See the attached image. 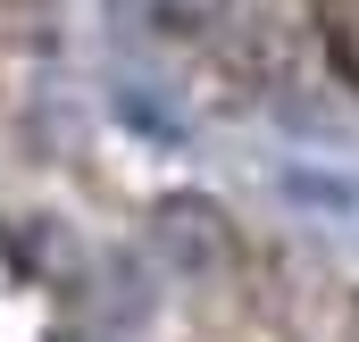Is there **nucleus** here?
<instances>
[{
  "label": "nucleus",
  "instance_id": "nucleus-1",
  "mask_svg": "<svg viewBox=\"0 0 359 342\" xmlns=\"http://www.w3.org/2000/svg\"><path fill=\"white\" fill-rule=\"evenodd\" d=\"M284 192L309 209V217H326V226H351L359 217V184H343V175H309V167H284Z\"/></svg>",
  "mask_w": 359,
  "mask_h": 342
}]
</instances>
